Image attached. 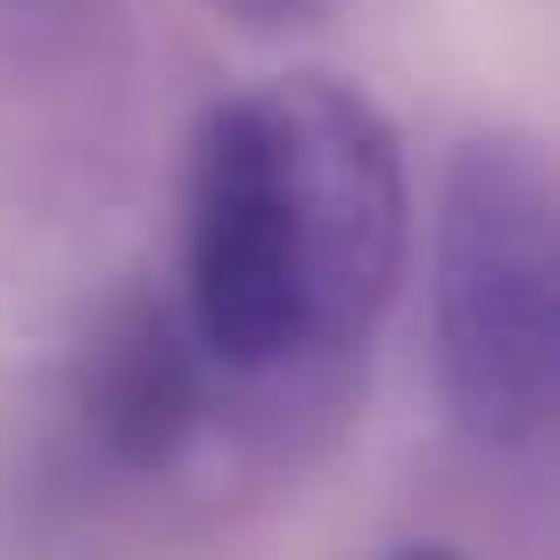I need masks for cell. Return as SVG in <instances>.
<instances>
[{"mask_svg": "<svg viewBox=\"0 0 560 560\" xmlns=\"http://www.w3.org/2000/svg\"><path fill=\"white\" fill-rule=\"evenodd\" d=\"M429 354L470 445L544 438L560 396V190L544 140L478 124L454 140L429 247Z\"/></svg>", "mask_w": 560, "mask_h": 560, "instance_id": "obj_1", "label": "cell"}, {"mask_svg": "<svg viewBox=\"0 0 560 560\" xmlns=\"http://www.w3.org/2000/svg\"><path fill=\"white\" fill-rule=\"evenodd\" d=\"M247 100H256V124H264L289 256H298L305 363L354 354L396 305L404 256H412L404 140L380 116V100H363L338 74H272Z\"/></svg>", "mask_w": 560, "mask_h": 560, "instance_id": "obj_2", "label": "cell"}, {"mask_svg": "<svg viewBox=\"0 0 560 560\" xmlns=\"http://www.w3.org/2000/svg\"><path fill=\"white\" fill-rule=\"evenodd\" d=\"M190 330L207 363L223 371H280L305 363V298H298V256L280 223L272 158H264L256 100L207 107L190 149Z\"/></svg>", "mask_w": 560, "mask_h": 560, "instance_id": "obj_3", "label": "cell"}, {"mask_svg": "<svg viewBox=\"0 0 560 560\" xmlns=\"http://www.w3.org/2000/svg\"><path fill=\"white\" fill-rule=\"evenodd\" d=\"M67 404L100 462L132 478L174 470L207 429V347L158 289H116L67 363Z\"/></svg>", "mask_w": 560, "mask_h": 560, "instance_id": "obj_4", "label": "cell"}, {"mask_svg": "<svg viewBox=\"0 0 560 560\" xmlns=\"http://www.w3.org/2000/svg\"><path fill=\"white\" fill-rule=\"evenodd\" d=\"M240 34H298V25H322L338 0H214Z\"/></svg>", "mask_w": 560, "mask_h": 560, "instance_id": "obj_5", "label": "cell"}, {"mask_svg": "<svg viewBox=\"0 0 560 560\" xmlns=\"http://www.w3.org/2000/svg\"><path fill=\"white\" fill-rule=\"evenodd\" d=\"M387 560H462V552H445V544H404V552H387Z\"/></svg>", "mask_w": 560, "mask_h": 560, "instance_id": "obj_6", "label": "cell"}]
</instances>
